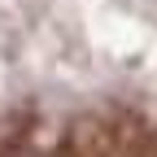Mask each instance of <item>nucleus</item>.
<instances>
[{
  "mask_svg": "<svg viewBox=\"0 0 157 157\" xmlns=\"http://www.w3.org/2000/svg\"><path fill=\"white\" fill-rule=\"evenodd\" d=\"M66 144L74 153H118V131H113V118H78L70 127Z\"/></svg>",
  "mask_w": 157,
  "mask_h": 157,
  "instance_id": "1",
  "label": "nucleus"
}]
</instances>
